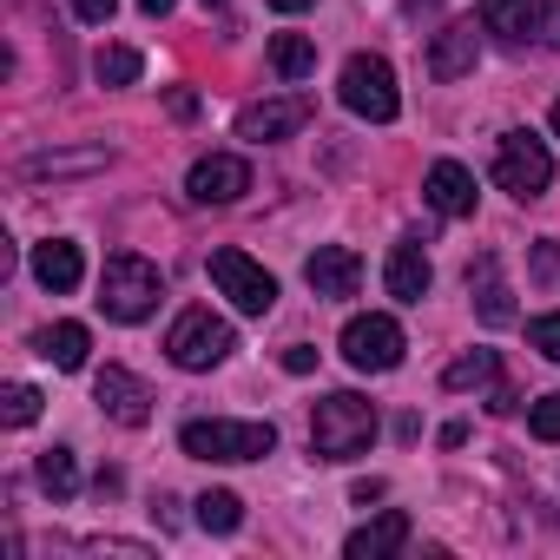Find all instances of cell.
Here are the masks:
<instances>
[{
  "instance_id": "cell-1",
  "label": "cell",
  "mask_w": 560,
  "mask_h": 560,
  "mask_svg": "<svg viewBox=\"0 0 560 560\" xmlns=\"http://www.w3.org/2000/svg\"><path fill=\"white\" fill-rule=\"evenodd\" d=\"M376 429H383L376 422V402H363L357 389H337L311 416V455L317 462H357V455H370Z\"/></svg>"
},
{
  "instance_id": "cell-2",
  "label": "cell",
  "mask_w": 560,
  "mask_h": 560,
  "mask_svg": "<svg viewBox=\"0 0 560 560\" xmlns=\"http://www.w3.org/2000/svg\"><path fill=\"white\" fill-rule=\"evenodd\" d=\"M159 298H165V277H159L152 257H139V250H113L106 257V270H100V311L113 324H145L159 311Z\"/></svg>"
},
{
  "instance_id": "cell-3",
  "label": "cell",
  "mask_w": 560,
  "mask_h": 560,
  "mask_svg": "<svg viewBox=\"0 0 560 560\" xmlns=\"http://www.w3.org/2000/svg\"><path fill=\"white\" fill-rule=\"evenodd\" d=\"M178 448L191 462H264L277 448V429L270 422H231V416H211V422H185L178 429Z\"/></svg>"
},
{
  "instance_id": "cell-4",
  "label": "cell",
  "mask_w": 560,
  "mask_h": 560,
  "mask_svg": "<svg viewBox=\"0 0 560 560\" xmlns=\"http://www.w3.org/2000/svg\"><path fill=\"white\" fill-rule=\"evenodd\" d=\"M337 93H343V106H350L357 119H370V126H389V119L402 113L396 67H389L383 54H350V60H343V80H337Z\"/></svg>"
},
{
  "instance_id": "cell-5",
  "label": "cell",
  "mask_w": 560,
  "mask_h": 560,
  "mask_svg": "<svg viewBox=\"0 0 560 560\" xmlns=\"http://www.w3.org/2000/svg\"><path fill=\"white\" fill-rule=\"evenodd\" d=\"M231 350H237V330H231L224 317H211L205 304H198V311H185V317L165 330V357H172L178 370H218Z\"/></svg>"
},
{
  "instance_id": "cell-6",
  "label": "cell",
  "mask_w": 560,
  "mask_h": 560,
  "mask_svg": "<svg viewBox=\"0 0 560 560\" xmlns=\"http://www.w3.org/2000/svg\"><path fill=\"white\" fill-rule=\"evenodd\" d=\"M494 185L514 191L521 205L540 198V191L553 185V152H547L534 132H501V145H494Z\"/></svg>"
},
{
  "instance_id": "cell-7",
  "label": "cell",
  "mask_w": 560,
  "mask_h": 560,
  "mask_svg": "<svg viewBox=\"0 0 560 560\" xmlns=\"http://www.w3.org/2000/svg\"><path fill=\"white\" fill-rule=\"evenodd\" d=\"M211 284L244 317H270V304H277V277L257 257H244V250H211Z\"/></svg>"
},
{
  "instance_id": "cell-8",
  "label": "cell",
  "mask_w": 560,
  "mask_h": 560,
  "mask_svg": "<svg viewBox=\"0 0 560 560\" xmlns=\"http://www.w3.org/2000/svg\"><path fill=\"white\" fill-rule=\"evenodd\" d=\"M402 350H409V337H402V324H396V317H383V311H370V317H350V324H343V363H350V370H363V376L396 370V363H402Z\"/></svg>"
},
{
  "instance_id": "cell-9",
  "label": "cell",
  "mask_w": 560,
  "mask_h": 560,
  "mask_svg": "<svg viewBox=\"0 0 560 560\" xmlns=\"http://www.w3.org/2000/svg\"><path fill=\"white\" fill-rule=\"evenodd\" d=\"M311 119H317L311 93H284V100H257V106H244V113H237V139H250V145H270V139H291V132H304Z\"/></svg>"
},
{
  "instance_id": "cell-10",
  "label": "cell",
  "mask_w": 560,
  "mask_h": 560,
  "mask_svg": "<svg viewBox=\"0 0 560 560\" xmlns=\"http://www.w3.org/2000/svg\"><path fill=\"white\" fill-rule=\"evenodd\" d=\"M185 191H191V205H237V198L250 191V165H244L237 152H205V159L191 165Z\"/></svg>"
},
{
  "instance_id": "cell-11",
  "label": "cell",
  "mask_w": 560,
  "mask_h": 560,
  "mask_svg": "<svg viewBox=\"0 0 560 560\" xmlns=\"http://www.w3.org/2000/svg\"><path fill=\"white\" fill-rule=\"evenodd\" d=\"M304 277H311V291H317V298L343 304V298L363 291V257H357L350 244H317L311 264H304Z\"/></svg>"
},
{
  "instance_id": "cell-12",
  "label": "cell",
  "mask_w": 560,
  "mask_h": 560,
  "mask_svg": "<svg viewBox=\"0 0 560 560\" xmlns=\"http://www.w3.org/2000/svg\"><path fill=\"white\" fill-rule=\"evenodd\" d=\"M93 396H100V409H106L113 422H126V429H145V422H152V389H145L132 370H119V363H106V370L93 376Z\"/></svg>"
},
{
  "instance_id": "cell-13",
  "label": "cell",
  "mask_w": 560,
  "mask_h": 560,
  "mask_svg": "<svg viewBox=\"0 0 560 560\" xmlns=\"http://www.w3.org/2000/svg\"><path fill=\"white\" fill-rule=\"evenodd\" d=\"M481 60V40H475V21H448L435 40H429V80H468Z\"/></svg>"
},
{
  "instance_id": "cell-14",
  "label": "cell",
  "mask_w": 560,
  "mask_h": 560,
  "mask_svg": "<svg viewBox=\"0 0 560 560\" xmlns=\"http://www.w3.org/2000/svg\"><path fill=\"white\" fill-rule=\"evenodd\" d=\"M422 198L442 211V218H475V172L468 165H455V159H435L429 165V178H422Z\"/></svg>"
},
{
  "instance_id": "cell-15",
  "label": "cell",
  "mask_w": 560,
  "mask_h": 560,
  "mask_svg": "<svg viewBox=\"0 0 560 560\" xmlns=\"http://www.w3.org/2000/svg\"><path fill=\"white\" fill-rule=\"evenodd\" d=\"M468 298H475V317H481L488 330H508V324H514V291L501 284V264H494L488 250L468 264Z\"/></svg>"
},
{
  "instance_id": "cell-16",
  "label": "cell",
  "mask_w": 560,
  "mask_h": 560,
  "mask_svg": "<svg viewBox=\"0 0 560 560\" xmlns=\"http://www.w3.org/2000/svg\"><path fill=\"white\" fill-rule=\"evenodd\" d=\"M402 547H409V514H402V508H383L376 521H363V527L343 540L350 560H389V553H402Z\"/></svg>"
},
{
  "instance_id": "cell-17",
  "label": "cell",
  "mask_w": 560,
  "mask_h": 560,
  "mask_svg": "<svg viewBox=\"0 0 560 560\" xmlns=\"http://www.w3.org/2000/svg\"><path fill=\"white\" fill-rule=\"evenodd\" d=\"M429 284H435V270H429L422 244H396V250H389V264H383V291H389L396 304H422V298H429Z\"/></svg>"
},
{
  "instance_id": "cell-18",
  "label": "cell",
  "mask_w": 560,
  "mask_h": 560,
  "mask_svg": "<svg viewBox=\"0 0 560 560\" xmlns=\"http://www.w3.org/2000/svg\"><path fill=\"white\" fill-rule=\"evenodd\" d=\"M34 277H40V291H54V298L80 291V277H86V257H80V244H67V237H47V244H34Z\"/></svg>"
},
{
  "instance_id": "cell-19",
  "label": "cell",
  "mask_w": 560,
  "mask_h": 560,
  "mask_svg": "<svg viewBox=\"0 0 560 560\" xmlns=\"http://www.w3.org/2000/svg\"><path fill=\"white\" fill-rule=\"evenodd\" d=\"M481 21L501 40H534L540 21H547V0H481Z\"/></svg>"
},
{
  "instance_id": "cell-20",
  "label": "cell",
  "mask_w": 560,
  "mask_h": 560,
  "mask_svg": "<svg viewBox=\"0 0 560 560\" xmlns=\"http://www.w3.org/2000/svg\"><path fill=\"white\" fill-rule=\"evenodd\" d=\"M113 152L106 145H80V152H34L21 165V178H80V172H106Z\"/></svg>"
},
{
  "instance_id": "cell-21",
  "label": "cell",
  "mask_w": 560,
  "mask_h": 560,
  "mask_svg": "<svg viewBox=\"0 0 560 560\" xmlns=\"http://www.w3.org/2000/svg\"><path fill=\"white\" fill-rule=\"evenodd\" d=\"M34 350H40L54 370H86L93 337H86V324H54V330H40V337H34Z\"/></svg>"
},
{
  "instance_id": "cell-22",
  "label": "cell",
  "mask_w": 560,
  "mask_h": 560,
  "mask_svg": "<svg viewBox=\"0 0 560 560\" xmlns=\"http://www.w3.org/2000/svg\"><path fill=\"white\" fill-rule=\"evenodd\" d=\"M270 73L277 80H311L317 73V40L311 34H277L270 40Z\"/></svg>"
},
{
  "instance_id": "cell-23",
  "label": "cell",
  "mask_w": 560,
  "mask_h": 560,
  "mask_svg": "<svg viewBox=\"0 0 560 560\" xmlns=\"http://www.w3.org/2000/svg\"><path fill=\"white\" fill-rule=\"evenodd\" d=\"M34 481H40L54 501H73V494H80V462H73V448H47V455L34 462Z\"/></svg>"
},
{
  "instance_id": "cell-24",
  "label": "cell",
  "mask_w": 560,
  "mask_h": 560,
  "mask_svg": "<svg viewBox=\"0 0 560 560\" xmlns=\"http://www.w3.org/2000/svg\"><path fill=\"white\" fill-rule=\"evenodd\" d=\"M494 376H501V357H494V350H468V357H455V363L442 370V389L462 396V389H481V383H494Z\"/></svg>"
},
{
  "instance_id": "cell-25",
  "label": "cell",
  "mask_w": 560,
  "mask_h": 560,
  "mask_svg": "<svg viewBox=\"0 0 560 560\" xmlns=\"http://www.w3.org/2000/svg\"><path fill=\"white\" fill-rule=\"evenodd\" d=\"M237 521H244V501H237L231 488L198 494V527H205V534H237Z\"/></svg>"
},
{
  "instance_id": "cell-26",
  "label": "cell",
  "mask_w": 560,
  "mask_h": 560,
  "mask_svg": "<svg viewBox=\"0 0 560 560\" xmlns=\"http://www.w3.org/2000/svg\"><path fill=\"white\" fill-rule=\"evenodd\" d=\"M93 73H100V86H132V80L145 73V60H139L132 47H100V60H93Z\"/></svg>"
},
{
  "instance_id": "cell-27",
  "label": "cell",
  "mask_w": 560,
  "mask_h": 560,
  "mask_svg": "<svg viewBox=\"0 0 560 560\" xmlns=\"http://www.w3.org/2000/svg\"><path fill=\"white\" fill-rule=\"evenodd\" d=\"M527 435H534V442H560V389L527 409Z\"/></svg>"
},
{
  "instance_id": "cell-28",
  "label": "cell",
  "mask_w": 560,
  "mask_h": 560,
  "mask_svg": "<svg viewBox=\"0 0 560 560\" xmlns=\"http://www.w3.org/2000/svg\"><path fill=\"white\" fill-rule=\"evenodd\" d=\"M527 343L547 357V363H560V311H547V317H534L527 324Z\"/></svg>"
},
{
  "instance_id": "cell-29",
  "label": "cell",
  "mask_w": 560,
  "mask_h": 560,
  "mask_svg": "<svg viewBox=\"0 0 560 560\" xmlns=\"http://www.w3.org/2000/svg\"><path fill=\"white\" fill-rule=\"evenodd\" d=\"M40 416V389H27V383H14L8 389V429H27Z\"/></svg>"
},
{
  "instance_id": "cell-30",
  "label": "cell",
  "mask_w": 560,
  "mask_h": 560,
  "mask_svg": "<svg viewBox=\"0 0 560 560\" xmlns=\"http://www.w3.org/2000/svg\"><path fill=\"white\" fill-rule=\"evenodd\" d=\"M73 14H80L86 27H106V21L119 14V0H73Z\"/></svg>"
},
{
  "instance_id": "cell-31",
  "label": "cell",
  "mask_w": 560,
  "mask_h": 560,
  "mask_svg": "<svg viewBox=\"0 0 560 560\" xmlns=\"http://www.w3.org/2000/svg\"><path fill=\"white\" fill-rule=\"evenodd\" d=\"M284 370H291V376H311V370H317V350H304V343L284 350Z\"/></svg>"
},
{
  "instance_id": "cell-32",
  "label": "cell",
  "mask_w": 560,
  "mask_h": 560,
  "mask_svg": "<svg viewBox=\"0 0 560 560\" xmlns=\"http://www.w3.org/2000/svg\"><path fill=\"white\" fill-rule=\"evenodd\" d=\"M383 494H389L383 481H357V488H350V501H357V508H370V501H383Z\"/></svg>"
},
{
  "instance_id": "cell-33",
  "label": "cell",
  "mask_w": 560,
  "mask_h": 560,
  "mask_svg": "<svg viewBox=\"0 0 560 560\" xmlns=\"http://www.w3.org/2000/svg\"><path fill=\"white\" fill-rule=\"evenodd\" d=\"M277 14H304V8H317V0H270Z\"/></svg>"
},
{
  "instance_id": "cell-34",
  "label": "cell",
  "mask_w": 560,
  "mask_h": 560,
  "mask_svg": "<svg viewBox=\"0 0 560 560\" xmlns=\"http://www.w3.org/2000/svg\"><path fill=\"white\" fill-rule=\"evenodd\" d=\"M139 8H145L152 21H165V14H172V0H139Z\"/></svg>"
},
{
  "instance_id": "cell-35",
  "label": "cell",
  "mask_w": 560,
  "mask_h": 560,
  "mask_svg": "<svg viewBox=\"0 0 560 560\" xmlns=\"http://www.w3.org/2000/svg\"><path fill=\"white\" fill-rule=\"evenodd\" d=\"M553 139H560V100H553Z\"/></svg>"
},
{
  "instance_id": "cell-36",
  "label": "cell",
  "mask_w": 560,
  "mask_h": 560,
  "mask_svg": "<svg viewBox=\"0 0 560 560\" xmlns=\"http://www.w3.org/2000/svg\"><path fill=\"white\" fill-rule=\"evenodd\" d=\"M205 8H224V0H205Z\"/></svg>"
}]
</instances>
